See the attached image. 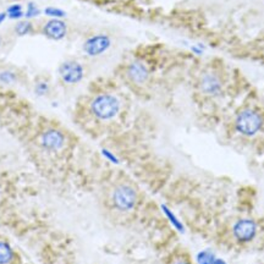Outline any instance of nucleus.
<instances>
[{
    "label": "nucleus",
    "mask_w": 264,
    "mask_h": 264,
    "mask_svg": "<svg viewBox=\"0 0 264 264\" xmlns=\"http://www.w3.org/2000/svg\"><path fill=\"white\" fill-rule=\"evenodd\" d=\"M200 88L204 93L215 96L221 91V82L214 73H205L200 80Z\"/></svg>",
    "instance_id": "nucleus-10"
},
{
    "label": "nucleus",
    "mask_w": 264,
    "mask_h": 264,
    "mask_svg": "<svg viewBox=\"0 0 264 264\" xmlns=\"http://www.w3.org/2000/svg\"><path fill=\"white\" fill-rule=\"evenodd\" d=\"M213 264H225V262H224V261H221V260H216V261H214V262H213Z\"/></svg>",
    "instance_id": "nucleus-21"
},
{
    "label": "nucleus",
    "mask_w": 264,
    "mask_h": 264,
    "mask_svg": "<svg viewBox=\"0 0 264 264\" xmlns=\"http://www.w3.org/2000/svg\"><path fill=\"white\" fill-rule=\"evenodd\" d=\"M59 75L65 83H77L83 78V67L75 60H67L59 66Z\"/></svg>",
    "instance_id": "nucleus-4"
},
{
    "label": "nucleus",
    "mask_w": 264,
    "mask_h": 264,
    "mask_svg": "<svg viewBox=\"0 0 264 264\" xmlns=\"http://www.w3.org/2000/svg\"><path fill=\"white\" fill-rule=\"evenodd\" d=\"M14 257L11 247L9 244L4 241H0V264H9Z\"/></svg>",
    "instance_id": "nucleus-11"
},
{
    "label": "nucleus",
    "mask_w": 264,
    "mask_h": 264,
    "mask_svg": "<svg viewBox=\"0 0 264 264\" xmlns=\"http://www.w3.org/2000/svg\"><path fill=\"white\" fill-rule=\"evenodd\" d=\"M256 231H257V226H256L255 221L248 220V219H242V220L237 221L234 226L235 236L242 242L251 241L255 237Z\"/></svg>",
    "instance_id": "nucleus-7"
},
{
    "label": "nucleus",
    "mask_w": 264,
    "mask_h": 264,
    "mask_svg": "<svg viewBox=\"0 0 264 264\" xmlns=\"http://www.w3.org/2000/svg\"><path fill=\"white\" fill-rule=\"evenodd\" d=\"M67 32V26L64 21L59 18H53L48 21L43 27V34L47 38L53 39V41H60L66 36Z\"/></svg>",
    "instance_id": "nucleus-6"
},
{
    "label": "nucleus",
    "mask_w": 264,
    "mask_h": 264,
    "mask_svg": "<svg viewBox=\"0 0 264 264\" xmlns=\"http://www.w3.org/2000/svg\"><path fill=\"white\" fill-rule=\"evenodd\" d=\"M128 73H129V77H130L131 80L136 83L146 82L149 75L147 66L141 62L131 63V64L129 65Z\"/></svg>",
    "instance_id": "nucleus-9"
},
{
    "label": "nucleus",
    "mask_w": 264,
    "mask_h": 264,
    "mask_svg": "<svg viewBox=\"0 0 264 264\" xmlns=\"http://www.w3.org/2000/svg\"><path fill=\"white\" fill-rule=\"evenodd\" d=\"M0 44H1V38H0Z\"/></svg>",
    "instance_id": "nucleus-22"
},
{
    "label": "nucleus",
    "mask_w": 264,
    "mask_h": 264,
    "mask_svg": "<svg viewBox=\"0 0 264 264\" xmlns=\"http://www.w3.org/2000/svg\"><path fill=\"white\" fill-rule=\"evenodd\" d=\"M48 89H49L48 84L44 83V82H39L36 86V93L38 94V96H44V94L48 92Z\"/></svg>",
    "instance_id": "nucleus-18"
},
{
    "label": "nucleus",
    "mask_w": 264,
    "mask_h": 264,
    "mask_svg": "<svg viewBox=\"0 0 264 264\" xmlns=\"http://www.w3.org/2000/svg\"><path fill=\"white\" fill-rule=\"evenodd\" d=\"M91 110L100 120H110L118 115L120 102L112 94H100L92 100Z\"/></svg>",
    "instance_id": "nucleus-1"
},
{
    "label": "nucleus",
    "mask_w": 264,
    "mask_h": 264,
    "mask_svg": "<svg viewBox=\"0 0 264 264\" xmlns=\"http://www.w3.org/2000/svg\"><path fill=\"white\" fill-rule=\"evenodd\" d=\"M263 119L256 110L246 109L241 112L236 119V129L245 136H253L261 130Z\"/></svg>",
    "instance_id": "nucleus-2"
},
{
    "label": "nucleus",
    "mask_w": 264,
    "mask_h": 264,
    "mask_svg": "<svg viewBox=\"0 0 264 264\" xmlns=\"http://www.w3.org/2000/svg\"><path fill=\"white\" fill-rule=\"evenodd\" d=\"M14 80H15V75L12 72H10V71H5V72L0 73V81H2V82L10 83Z\"/></svg>",
    "instance_id": "nucleus-17"
},
{
    "label": "nucleus",
    "mask_w": 264,
    "mask_h": 264,
    "mask_svg": "<svg viewBox=\"0 0 264 264\" xmlns=\"http://www.w3.org/2000/svg\"><path fill=\"white\" fill-rule=\"evenodd\" d=\"M173 264H190V262L189 261L184 260V258H179V260H176Z\"/></svg>",
    "instance_id": "nucleus-19"
},
{
    "label": "nucleus",
    "mask_w": 264,
    "mask_h": 264,
    "mask_svg": "<svg viewBox=\"0 0 264 264\" xmlns=\"http://www.w3.org/2000/svg\"><path fill=\"white\" fill-rule=\"evenodd\" d=\"M137 202V194L131 186L121 185L113 192V203L119 210H131Z\"/></svg>",
    "instance_id": "nucleus-3"
},
{
    "label": "nucleus",
    "mask_w": 264,
    "mask_h": 264,
    "mask_svg": "<svg viewBox=\"0 0 264 264\" xmlns=\"http://www.w3.org/2000/svg\"><path fill=\"white\" fill-rule=\"evenodd\" d=\"M38 14H39V10H38V7H37V5L33 4V2H30L27 6V11H26V17L32 18L34 16H37Z\"/></svg>",
    "instance_id": "nucleus-16"
},
{
    "label": "nucleus",
    "mask_w": 264,
    "mask_h": 264,
    "mask_svg": "<svg viewBox=\"0 0 264 264\" xmlns=\"http://www.w3.org/2000/svg\"><path fill=\"white\" fill-rule=\"evenodd\" d=\"M44 12H46V15H48V16L55 17V18L65 16V11H63V10L58 9V7H53V6L47 7V9L44 10Z\"/></svg>",
    "instance_id": "nucleus-15"
},
{
    "label": "nucleus",
    "mask_w": 264,
    "mask_h": 264,
    "mask_svg": "<svg viewBox=\"0 0 264 264\" xmlns=\"http://www.w3.org/2000/svg\"><path fill=\"white\" fill-rule=\"evenodd\" d=\"M31 30H32V25L28 21H21L15 27V31H16L18 36H26V34L31 32Z\"/></svg>",
    "instance_id": "nucleus-12"
},
{
    "label": "nucleus",
    "mask_w": 264,
    "mask_h": 264,
    "mask_svg": "<svg viewBox=\"0 0 264 264\" xmlns=\"http://www.w3.org/2000/svg\"><path fill=\"white\" fill-rule=\"evenodd\" d=\"M7 15H9L10 18H20L23 16L22 12V7L21 5H12L7 9Z\"/></svg>",
    "instance_id": "nucleus-14"
},
{
    "label": "nucleus",
    "mask_w": 264,
    "mask_h": 264,
    "mask_svg": "<svg viewBox=\"0 0 264 264\" xmlns=\"http://www.w3.org/2000/svg\"><path fill=\"white\" fill-rule=\"evenodd\" d=\"M214 256H213V253L210 252H202L198 255L197 257V262L198 264H213V262H214Z\"/></svg>",
    "instance_id": "nucleus-13"
},
{
    "label": "nucleus",
    "mask_w": 264,
    "mask_h": 264,
    "mask_svg": "<svg viewBox=\"0 0 264 264\" xmlns=\"http://www.w3.org/2000/svg\"><path fill=\"white\" fill-rule=\"evenodd\" d=\"M5 17H6V14H4V12H2V14H0V23H1L2 21L5 20Z\"/></svg>",
    "instance_id": "nucleus-20"
},
{
    "label": "nucleus",
    "mask_w": 264,
    "mask_h": 264,
    "mask_svg": "<svg viewBox=\"0 0 264 264\" xmlns=\"http://www.w3.org/2000/svg\"><path fill=\"white\" fill-rule=\"evenodd\" d=\"M112 41L107 34H96L87 39L83 44V52L89 57H97L109 49Z\"/></svg>",
    "instance_id": "nucleus-5"
},
{
    "label": "nucleus",
    "mask_w": 264,
    "mask_h": 264,
    "mask_svg": "<svg viewBox=\"0 0 264 264\" xmlns=\"http://www.w3.org/2000/svg\"><path fill=\"white\" fill-rule=\"evenodd\" d=\"M65 137L60 131L50 129L46 131L41 137V144L47 150H59L64 146Z\"/></svg>",
    "instance_id": "nucleus-8"
}]
</instances>
